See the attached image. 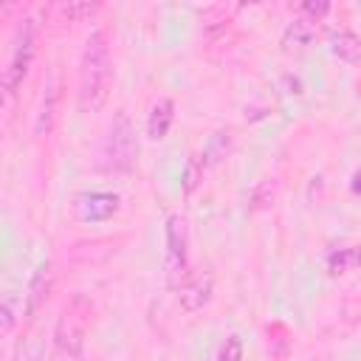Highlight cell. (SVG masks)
<instances>
[{
	"instance_id": "obj_1",
	"label": "cell",
	"mask_w": 361,
	"mask_h": 361,
	"mask_svg": "<svg viewBox=\"0 0 361 361\" xmlns=\"http://www.w3.org/2000/svg\"><path fill=\"white\" fill-rule=\"evenodd\" d=\"M113 82V56L104 31H93L85 39L82 59H79V110L99 113L110 96Z\"/></svg>"
},
{
	"instance_id": "obj_2",
	"label": "cell",
	"mask_w": 361,
	"mask_h": 361,
	"mask_svg": "<svg viewBox=\"0 0 361 361\" xmlns=\"http://www.w3.org/2000/svg\"><path fill=\"white\" fill-rule=\"evenodd\" d=\"M135 155H138V141H135V127L133 121L118 113L113 118V124L104 133L102 141V169L104 172H116V175H127L135 166Z\"/></svg>"
},
{
	"instance_id": "obj_3",
	"label": "cell",
	"mask_w": 361,
	"mask_h": 361,
	"mask_svg": "<svg viewBox=\"0 0 361 361\" xmlns=\"http://www.w3.org/2000/svg\"><path fill=\"white\" fill-rule=\"evenodd\" d=\"M87 316H90V305L85 302L82 293H76V296L65 305V310H62V316H59V322H56V330H54L56 350H59L65 358H71V361L79 358L82 350H85Z\"/></svg>"
},
{
	"instance_id": "obj_4",
	"label": "cell",
	"mask_w": 361,
	"mask_h": 361,
	"mask_svg": "<svg viewBox=\"0 0 361 361\" xmlns=\"http://www.w3.org/2000/svg\"><path fill=\"white\" fill-rule=\"evenodd\" d=\"M34 62V23L23 20V25H17L14 39H11V51L3 68V93L6 99H14V93L23 87V79L28 76V68Z\"/></svg>"
},
{
	"instance_id": "obj_5",
	"label": "cell",
	"mask_w": 361,
	"mask_h": 361,
	"mask_svg": "<svg viewBox=\"0 0 361 361\" xmlns=\"http://www.w3.org/2000/svg\"><path fill=\"white\" fill-rule=\"evenodd\" d=\"M189 265V228L180 214L166 217V254H164V268L169 285H178L180 276L186 274Z\"/></svg>"
},
{
	"instance_id": "obj_6",
	"label": "cell",
	"mask_w": 361,
	"mask_h": 361,
	"mask_svg": "<svg viewBox=\"0 0 361 361\" xmlns=\"http://www.w3.org/2000/svg\"><path fill=\"white\" fill-rule=\"evenodd\" d=\"M118 195L113 192H85L73 200V217L82 223H102L118 212Z\"/></svg>"
},
{
	"instance_id": "obj_7",
	"label": "cell",
	"mask_w": 361,
	"mask_h": 361,
	"mask_svg": "<svg viewBox=\"0 0 361 361\" xmlns=\"http://www.w3.org/2000/svg\"><path fill=\"white\" fill-rule=\"evenodd\" d=\"M212 293H214V276H212L209 271H203V274L189 276V279L180 285L178 305H180L183 313H197V310H203V307L209 305Z\"/></svg>"
},
{
	"instance_id": "obj_8",
	"label": "cell",
	"mask_w": 361,
	"mask_h": 361,
	"mask_svg": "<svg viewBox=\"0 0 361 361\" xmlns=\"http://www.w3.org/2000/svg\"><path fill=\"white\" fill-rule=\"evenodd\" d=\"M59 79L51 76L48 85H45V93H42V102H39V110H37V118H34V135H48L54 130V121H56V110H59Z\"/></svg>"
},
{
	"instance_id": "obj_9",
	"label": "cell",
	"mask_w": 361,
	"mask_h": 361,
	"mask_svg": "<svg viewBox=\"0 0 361 361\" xmlns=\"http://www.w3.org/2000/svg\"><path fill=\"white\" fill-rule=\"evenodd\" d=\"M51 285H54L51 262H42V265L34 271V276H31V282H28V290H25V316H34V313L45 305V299H48V293H51Z\"/></svg>"
},
{
	"instance_id": "obj_10",
	"label": "cell",
	"mask_w": 361,
	"mask_h": 361,
	"mask_svg": "<svg viewBox=\"0 0 361 361\" xmlns=\"http://www.w3.org/2000/svg\"><path fill=\"white\" fill-rule=\"evenodd\" d=\"M330 54L338 56L341 62H358L361 59V37L353 34L350 28H333L327 37Z\"/></svg>"
},
{
	"instance_id": "obj_11",
	"label": "cell",
	"mask_w": 361,
	"mask_h": 361,
	"mask_svg": "<svg viewBox=\"0 0 361 361\" xmlns=\"http://www.w3.org/2000/svg\"><path fill=\"white\" fill-rule=\"evenodd\" d=\"M172 118H175V104L172 99H158L149 110V118H147V135L152 141H161L166 138L169 127H172Z\"/></svg>"
},
{
	"instance_id": "obj_12",
	"label": "cell",
	"mask_w": 361,
	"mask_h": 361,
	"mask_svg": "<svg viewBox=\"0 0 361 361\" xmlns=\"http://www.w3.org/2000/svg\"><path fill=\"white\" fill-rule=\"evenodd\" d=\"M313 23L310 20H305V17H296L288 28H285V34H282V45L288 48V51H302V48H307L310 42H313Z\"/></svg>"
},
{
	"instance_id": "obj_13",
	"label": "cell",
	"mask_w": 361,
	"mask_h": 361,
	"mask_svg": "<svg viewBox=\"0 0 361 361\" xmlns=\"http://www.w3.org/2000/svg\"><path fill=\"white\" fill-rule=\"evenodd\" d=\"M355 268H361V245H344V248L330 251V257H327L330 274H347Z\"/></svg>"
},
{
	"instance_id": "obj_14",
	"label": "cell",
	"mask_w": 361,
	"mask_h": 361,
	"mask_svg": "<svg viewBox=\"0 0 361 361\" xmlns=\"http://www.w3.org/2000/svg\"><path fill=\"white\" fill-rule=\"evenodd\" d=\"M42 341L37 336H25L14 344V353H11V361H42Z\"/></svg>"
},
{
	"instance_id": "obj_15",
	"label": "cell",
	"mask_w": 361,
	"mask_h": 361,
	"mask_svg": "<svg viewBox=\"0 0 361 361\" xmlns=\"http://www.w3.org/2000/svg\"><path fill=\"white\" fill-rule=\"evenodd\" d=\"M203 180V158L200 155H192L186 161V169H183V192L192 195Z\"/></svg>"
},
{
	"instance_id": "obj_16",
	"label": "cell",
	"mask_w": 361,
	"mask_h": 361,
	"mask_svg": "<svg viewBox=\"0 0 361 361\" xmlns=\"http://www.w3.org/2000/svg\"><path fill=\"white\" fill-rule=\"evenodd\" d=\"M62 17H68L71 23H79V20H87L99 11V3H65L62 8Z\"/></svg>"
},
{
	"instance_id": "obj_17",
	"label": "cell",
	"mask_w": 361,
	"mask_h": 361,
	"mask_svg": "<svg viewBox=\"0 0 361 361\" xmlns=\"http://www.w3.org/2000/svg\"><path fill=\"white\" fill-rule=\"evenodd\" d=\"M217 361H243V341L240 336H226L217 347Z\"/></svg>"
},
{
	"instance_id": "obj_18",
	"label": "cell",
	"mask_w": 361,
	"mask_h": 361,
	"mask_svg": "<svg viewBox=\"0 0 361 361\" xmlns=\"http://www.w3.org/2000/svg\"><path fill=\"white\" fill-rule=\"evenodd\" d=\"M14 305H17V296L8 290V293L3 296V305H0V319H3L0 327H3V333H11V330H14V322H17V307H14Z\"/></svg>"
},
{
	"instance_id": "obj_19",
	"label": "cell",
	"mask_w": 361,
	"mask_h": 361,
	"mask_svg": "<svg viewBox=\"0 0 361 361\" xmlns=\"http://www.w3.org/2000/svg\"><path fill=\"white\" fill-rule=\"evenodd\" d=\"M330 11V3L327 0H305V3H299V14L305 17V20H310V23H316L319 17H324Z\"/></svg>"
},
{
	"instance_id": "obj_20",
	"label": "cell",
	"mask_w": 361,
	"mask_h": 361,
	"mask_svg": "<svg viewBox=\"0 0 361 361\" xmlns=\"http://www.w3.org/2000/svg\"><path fill=\"white\" fill-rule=\"evenodd\" d=\"M226 152H228V133H214L212 147H209V164L226 158Z\"/></svg>"
},
{
	"instance_id": "obj_21",
	"label": "cell",
	"mask_w": 361,
	"mask_h": 361,
	"mask_svg": "<svg viewBox=\"0 0 361 361\" xmlns=\"http://www.w3.org/2000/svg\"><path fill=\"white\" fill-rule=\"evenodd\" d=\"M353 192H358V195H361V172H355V175H353Z\"/></svg>"
},
{
	"instance_id": "obj_22",
	"label": "cell",
	"mask_w": 361,
	"mask_h": 361,
	"mask_svg": "<svg viewBox=\"0 0 361 361\" xmlns=\"http://www.w3.org/2000/svg\"><path fill=\"white\" fill-rule=\"evenodd\" d=\"M358 93H361V85H358Z\"/></svg>"
}]
</instances>
